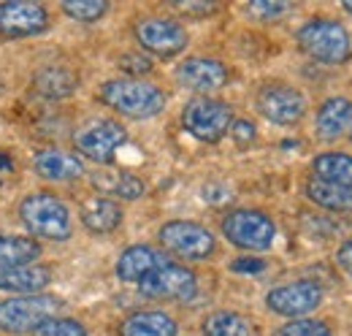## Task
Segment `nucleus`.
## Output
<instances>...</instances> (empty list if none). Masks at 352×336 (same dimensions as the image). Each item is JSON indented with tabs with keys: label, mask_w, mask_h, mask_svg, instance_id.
Wrapping results in <instances>:
<instances>
[{
	"label": "nucleus",
	"mask_w": 352,
	"mask_h": 336,
	"mask_svg": "<svg viewBox=\"0 0 352 336\" xmlns=\"http://www.w3.org/2000/svg\"><path fill=\"white\" fill-rule=\"evenodd\" d=\"M100 98L114 112L133 117V120H149L163 112L166 95L155 84L138 82V79H117L106 82L100 90Z\"/></svg>",
	"instance_id": "1"
},
{
	"label": "nucleus",
	"mask_w": 352,
	"mask_h": 336,
	"mask_svg": "<svg viewBox=\"0 0 352 336\" xmlns=\"http://www.w3.org/2000/svg\"><path fill=\"white\" fill-rule=\"evenodd\" d=\"M19 217L25 228L38 239L65 242L71 236V214L52 193H30L19 207Z\"/></svg>",
	"instance_id": "2"
},
{
	"label": "nucleus",
	"mask_w": 352,
	"mask_h": 336,
	"mask_svg": "<svg viewBox=\"0 0 352 336\" xmlns=\"http://www.w3.org/2000/svg\"><path fill=\"white\" fill-rule=\"evenodd\" d=\"M298 43L314 60L331 63V65H339V63L350 60L352 54L350 33L344 30V25L331 22V19H311V22H307L298 30Z\"/></svg>",
	"instance_id": "3"
},
{
	"label": "nucleus",
	"mask_w": 352,
	"mask_h": 336,
	"mask_svg": "<svg viewBox=\"0 0 352 336\" xmlns=\"http://www.w3.org/2000/svg\"><path fill=\"white\" fill-rule=\"evenodd\" d=\"M60 301L52 295H16L0 301V331L8 334H28L36 331L44 320L54 317Z\"/></svg>",
	"instance_id": "4"
},
{
	"label": "nucleus",
	"mask_w": 352,
	"mask_h": 336,
	"mask_svg": "<svg viewBox=\"0 0 352 336\" xmlns=\"http://www.w3.org/2000/svg\"><path fill=\"white\" fill-rule=\"evenodd\" d=\"M222 233L230 244L241 250H268L274 242V222L265 217L263 211L239 209L230 211L222 220Z\"/></svg>",
	"instance_id": "5"
},
{
	"label": "nucleus",
	"mask_w": 352,
	"mask_h": 336,
	"mask_svg": "<svg viewBox=\"0 0 352 336\" xmlns=\"http://www.w3.org/2000/svg\"><path fill=\"white\" fill-rule=\"evenodd\" d=\"M182 123L184 127L201 138V141H220L222 136L230 127V109L222 101H212V98H192L184 112H182Z\"/></svg>",
	"instance_id": "6"
},
{
	"label": "nucleus",
	"mask_w": 352,
	"mask_h": 336,
	"mask_svg": "<svg viewBox=\"0 0 352 336\" xmlns=\"http://www.w3.org/2000/svg\"><path fill=\"white\" fill-rule=\"evenodd\" d=\"M160 242L166 250H171L179 258H187V260H204L214 252V236L204 225L184 222V220L166 222L160 228Z\"/></svg>",
	"instance_id": "7"
},
{
	"label": "nucleus",
	"mask_w": 352,
	"mask_h": 336,
	"mask_svg": "<svg viewBox=\"0 0 352 336\" xmlns=\"http://www.w3.org/2000/svg\"><path fill=\"white\" fill-rule=\"evenodd\" d=\"M138 291L149 298H176V301H190L195 291H198V282H195V274L184 266H176V263H166L160 269H155L152 274H146L141 282H138Z\"/></svg>",
	"instance_id": "8"
},
{
	"label": "nucleus",
	"mask_w": 352,
	"mask_h": 336,
	"mask_svg": "<svg viewBox=\"0 0 352 336\" xmlns=\"http://www.w3.org/2000/svg\"><path fill=\"white\" fill-rule=\"evenodd\" d=\"M74 141H76V149L85 158L100 163V166H106V163L114 160L117 147H122L128 141V133H125V127L120 125V123L100 120V123H92V125L82 127Z\"/></svg>",
	"instance_id": "9"
},
{
	"label": "nucleus",
	"mask_w": 352,
	"mask_h": 336,
	"mask_svg": "<svg viewBox=\"0 0 352 336\" xmlns=\"http://www.w3.org/2000/svg\"><path fill=\"white\" fill-rule=\"evenodd\" d=\"M49 14L41 3L28 0H8L0 6V36L6 39H25L46 30Z\"/></svg>",
	"instance_id": "10"
},
{
	"label": "nucleus",
	"mask_w": 352,
	"mask_h": 336,
	"mask_svg": "<svg viewBox=\"0 0 352 336\" xmlns=\"http://www.w3.org/2000/svg\"><path fill=\"white\" fill-rule=\"evenodd\" d=\"M258 109L265 120L276 125H290L298 123L307 112V101L298 90L285 87V84H268L258 92Z\"/></svg>",
	"instance_id": "11"
},
{
	"label": "nucleus",
	"mask_w": 352,
	"mask_h": 336,
	"mask_svg": "<svg viewBox=\"0 0 352 336\" xmlns=\"http://www.w3.org/2000/svg\"><path fill=\"white\" fill-rule=\"evenodd\" d=\"M135 39L144 49L160 54V57H171L179 54L184 46H187V33L184 28L174 22V19H160V17H152V19H141L135 25Z\"/></svg>",
	"instance_id": "12"
},
{
	"label": "nucleus",
	"mask_w": 352,
	"mask_h": 336,
	"mask_svg": "<svg viewBox=\"0 0 352 336\" xmlns=\"http://www.w3.org/2000/svg\"><path fill=\"white\" fill-rule=\"evenodd\" d=\"M322 301V291L317 282H293V285H282L274 288L265 295V304L271 312L285 315V317H304L311 309H317V304Z\"/></svg>",
	"instance_id": "13"
},
{
	"label": "nucleus",
	"mask_w": 352,
	"mask_h": 336,
	"mask_svg": "<svg viewBox=\"0 0 352 336\" xmlns=\"http://www.w3.org/2000/svg\"><path fill=\"white\" fill-rule=\"evenodd\" d=\"M176 79L182 87L192 90V92H214L228 82V71L217 60H206V57H192L184 60L176 71Z\"/></svg>",
	"instance_id": "14"
},
{
	"label": "nucleus",
	"mask_w": 352,
	"mask_h": 336,
	"mask_svg": "<svg viewBox=\"0 0 352 336\" xmlns=\"http://www.w3.org/2000/svg\"><path fill=\"white\" fill-rule=\"evenodd\" d=\"M52 282L49 269L38 263H22V266H6L0 269V291H11L19 295H38Z\"/></svg>",
	"instance_id": "15"
},
{
	"label": "nucleus",
	"mask_w": 352,
	"mask_h": 336,
	"mask_svg": "<svg viewBox=\"0 0 352 336\" xmlns=\"http://www.w3.org/2000/svg\"><path fill=\"white\" fill-rule=\"evenodd\" d=\"M171 263L166 255L155 247H146V244H135L131 250H125L117 260V277L122 282H141L146 274H152L155 269Z\"/></svg>",
	"instance_id": "16"
},
{
	"label": "nucleus",
	"mask_w": 352,
	"mask_h": 336,
	"mask_svg": "<svg viewBox=\"0 0 352 336\" xmlns=\"http://www.w3.org/2000/svg\"><path fill=\"white\" fill-rule=\"evenodd\" d=\"M352 127V103L347 98H331L317 112V136L333 141Z\"/></svg>",
	"instance_id": "17"
},
{
	"label": "nucleus",
	"mask_w": 352,
	"mask_h": 336,
	"mask_svg": "<svg viewBox=\"0 0 352 336\" xmlns=\"http://www.w3.org/2000/svg\"><path fill=\"white\" fill-rule=\"evenodd\" d=\"M36 171L52 179V182H71V179H79L85 174V166L76 155L71 152H63V149H44L38 152L36 158Z\"/></svg>",
	"instance_id": "18"
},
{
	"label": "nucleus",
	"mask_w": 352,
	"mask_h": 336,
	"mask_svg": "<svg viewBox=\"0 0 352 336\" xmlns=\"http://www.w3.org/2000/svg\"><path fill=\"white\" fill-rule=\"evenodd\" d=\"M85 228L92 233H111L120 222H122V209L111 201V198H103V196H92L89 201L82 204L79 211Z\"/></svg>",
	"instance_id": "19"
},
{
	"label": "nucleus",
	"mask_w": 352,
	"mask_h": 336,
	"mask_svg": "<svg viewBox=\"0 0 352 336\" xmlns=\"http://www.w3.org/2000/svg\"><path fill=\"white\" fill-rule=\"evenodd\" d=\"M120 336H176V320L163 312H135L122 320Z\"/></svg>",
	"instance_id": "20"
},
{
	"label": "nucleus",
	"mask_w": 352,
	"mask_h": 336,
	"mask_svg": "<svg viewBox=\"0 0 352 336\" xmlns=\"http://www.w3.org/2000/svg\"><path fill=\"white\" fill-rule=\"evenodd\" d=\"M92 185L103 193V196H120V198H128L135 201L144 196V182L135 179L133 174H120V171H98L92 176Z\"/></svg>",
	"instance_id": "21"
},
{
	"label": "nucleus",
	"mask_w": 352,
	"mask_h": 336,
	"mask_svg": "<svg viewBox=\"0 0 352 336\" xmlns=\"http://www.w3.org/2000/svg\"><path fill=\"white\" fill-rule=\"evenodd\" d=\"M307 196L311 204L331 211H350L352 209V190L342 185H331L322 179H309Z\"/></svg>",
	"instance_id": "22"
},
{
	"label": "nucleus",
	"mask_w": 352,
	"mask_h": 336,
	"mask_svg": "<svg viewBox=\"0 0 352 336\" xmlns=\"http://www.w3.org/2000/svg\"><path fill=\"white\" fill-rule=\"evenodd\" d=\"M314 179H322V182H331V185H342V187H350L352 190V158L350 155H339V152H331V155H320L314 160Z\"/></svg>",
	"instance_id": "23"
},
{
	"label": "nucleus",
	"mask_w": 352,
	"mask_h": 336,
	"mask_svg": "<svg viewBox=\"0 0 352 336\" xmlns=\"http://www.w3.org/2000/svg\"><path fill=\"white\" fill-rule=\"evenodd\" d=\"M38 252H41V247H38V242H33V239L0 233V269L33 263V260L38 258Z\"/></svg>",
	"instance_id": "24"
},
{
	"label": "nucleus",
	"mask_w": 352,
	"mask_h": 336,
	"mask_svg": "<svg viewBox=\"0 0 352 336\" xmlns=\"http://www.w3.org/2000/svg\"><path fill=\"white\" fill-rule=\"evenodd\" d=\"M36 90L46 98H65L76 90V76L65 68H44L36 74Z\"/></svg>",
	"instance_id": "25"
},
{
	"label": "nucleus",
	"mask_w": 352,
	"mask_h": 336,
	"mask_svg": "<svg viewBox=\"0 0 352 336\" xmlns=\"http://www.w3.org/2000/svg\"><path fill=\"white\" fill-rule=\"evenodd\" d=\"M206 336H250V323L236 312H214L204 323Z\"/></svg>",
	"instance_id": "26"
},
{
	"label": "nucleus",
	"mask_w": 352,
	"mask_h": 336,
	"mask_svg": "<svg viewBox=\"0 0 352 336\" xmlns=\"http://www.w3.org/2000/svg\"><path fill=\"white\" fill-rule=\"evenodd\" d=\"M106 8L109 6L103 0H65L63 3V11L76 22H95L106 14Z\"/></svg>",
	"instance_id": "27"
},
{
	"label": "nucleus",
	"mask_w": 352,
	"mask_h": 336,
	"mask_svg": "<svg viewBox=\"0 0 352 336\" xmlns=\"http://www.w3.org/2000/svg\"><path fill=\"white\" fill-rule=\"evenodd\" d=\"M33 336H87V328L68 317H49L33 331Z\"/></svg>",
	"instance_id": "28"
},
{
	"label": "nucleus",
	"mask_w": 352,
	"mask_h": 336,
	"mask_svg": "<svg viewBox=\"0 0 352 336\" xmlns=\"http://www.w3.org/2000/svg\"><path fill=\"white\" fill-rule=\"evenodd\" d=\"M274 336H331L325 323H317V320H293L287 326H282Z\"/></svg>",
	"instance_id": "29"
},
{
	"label": "nucleus",
	"mask_w": 352,
	"mask_h": 336,
	"mask_svg": "<svg viewBox=\"0 0 352 336\" xmlns=\"http://www.w3.org/2000/svg\"><path fill=\"white\" fill-rule=\"evenodd\" d=\"M247 8H250V14H255V17H261V19H274V17L287 14V11H290V3H268V0H255V3H250Z\"/></svg>",
	"instance_id": "30"
},
{
	"label": "nucleus",
	"mask_w": 352,
	"mask_h": 336,
	"mask_svg": "<svg viewBox=\"0 0 352 336\" xmlns=\"http://www.w3.org/2000/svg\"><path fill=\"white\" fill-rule=\"evenodd\" d=\"M120 65H122L128 74H146V71H152V60H146V57H141V54H125V57L120 60Z\"/></svg>",
	"instance_id": "31"
},
{
	"label": "nucleus",
	"mask_w": 352,
	"mask_h": 336,
	"mask_svg": "<svg viewBox=\"0 0 352 336\" xmlns=\"http://www.w3.org/2000/svg\"><path fill=\"white\" fill-rule=\"evenodd\" d=\"M230 269L239 271V274H258V271H263L265 269V263L263 260H258V258H239V260L230 263Z\"/></svg>",
	"instance_id": "32"
},
{
	"label": "nucleus",
	"mask_w": 352,
	"mask_h": 336,
	"mask_svg": "<svg viewBox=\"0 0 352 336\" xmlns=\"http://www.w3.org/2000/svg\"><path fill=\"white\" fill-rule=\"evenodd\" d=\"M233 136H236V141H252L255 138V127L250 123H244V120H239V123H233Z\"/></svg>",
	"instance_id": "33"
},
{
	"label": "nucleus",
	"mask_w": 352,
	"mask_h": 336,
	"mask_svg": "<svg viewBox=\"0 0 352 336\" xmlns=\"http://www.w3.org/2000/svg\"><path fill=\"white\" fill-rule=\"evenodd\" d=\"M179 11H184V14H209V11H214V6L212 3H179Z\"/></svg>",
	"instance_id": "34"
},
{
	"label": "nucleus",
	"mask_w": 352,
	"mask_h": 336,
	"mask_svg": "<svg viewBox=\"0 0 352 336\" xmlns=\"http://www.w3.org/2000/svg\"><path fill=\"white\" fill-rule=\"evenodd\" d=\"M336 258H339V266H342L347 274H352V239L344 244V247H342V250H339V255H336Z\"/></svg>",
	"instance_id": "35"
},
{
	"label": "nucleus",
	"mask_w": 352,
	"mask_h": 336,
	"mask_svg": "<svg viewBox=\"0 0 352 336\" xmlns=\"http://www.w3.org/2000/svg\"><path fill=\"white\" fill-rule=\"evenodd\" d=\"M11 171H14V163H11V158L0 152V176H8Z\"/></svg>",
	"instance_id": "36"
},
{
	"label": "nucleus",
	"mask_w": 352,
	"mask_h": 336,
	"mask_svg": "<svg viewBox=\"0 0 352 336\" xmlns=\"http://www.w3.org/2000/svg\"><path fill=\"white\" fill-rule=\"evenodd\" d=\"M344 8H347V11L352 14V0H344Z\"/></svg>",
	"instance_id": "37"
}]
</instances>
